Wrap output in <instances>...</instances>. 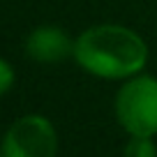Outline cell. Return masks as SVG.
I'll use <instances>...</instances> for the list:
<instances>
[{"mask_svg":"<svg viewBox=\"0 0 157 157\" xmlns=\"http://www.w3.org/2000/svg\"><path fill=\"white\" fill-rule=\"evenodd\" d=\"M12 83H14V69L10 67V63L0 58V95H5L12 88Z\"/></svg>","mask_w":157,"mask_h":157,"instance_id":"cell-6","label":"cell"},{"mask_svg":"<svg viewBox=\"0 0 157 157\" xmlns=\"http://www.w3.org/2000/svg\"><path fill=\"white\" fill-rule=\"evenodd\" d=\"M0 157H2V152H0Z\"/></svg>","mask_w":157,"mask_h":157,"instance_id":"cell-7","label":"cell"},{"mask_svg":"<svg viewBox=\"0 0 157 157\" xmlns=\"http://www.w3.org/2000/svg\"><path fill=\"white\" fill-rule=\"evenodd\" d=\"M56 148L53 125L42 116H23L7 129L2 157H56Z\"/></svg>","mask_w":157,"mask_h":157,"instance_id":"cell-3","label":"cell"},{"mask_svg":"<svg viewBox=\"0 0 157 157\" xmlns=\"http://www.w3.org/2000/svg\"><path fill=\"white\" fill-rule=\"evenodd\" d=\"M25 53L37 63H60L74 53V42L56 25H39L25 39Z\"/></svg>","mask_w":157,"mask_h":157,"instance_id":"cell-4","label":"cell"},{"mask_svg":"<svg viewBox=\"0 0 157 157\" xmlns=\"http://www.w3.org/2000/svg\"><path fill=\"white\" fill-rule=\"evenodd\" d=\"M74 58L95 76L125 78L143 69L148 46L125 25H95L74 42Z\"/></svg>","mask_w":157,"mask_h":157,"instance_id":"cell-1","label":"cell"},{"mask_svg":"<svg viewBox=\"0 0 157 157\" xmlns=\"http://www.w3.org/2000/svg\"><path fill=\"white\" fill-rule=\"evenodd\" d=\"M125 157H157V148L150 136H132L125 146Z\"/></svg>","mask_w":157,"mask_h":157,"instance_id":"cell-5","label":"cell"},{"mask_svg":"<svg viewBox=\"0 0 157 157\" xmlns=\"http://www.w3.org/2000/svg\"><path fill=\"white\" fill-rule=\"evenodd\" d=\"M116 116L132 136L157 134V78L136 76L118 90Z\"/></svg>","mask_w":157,"mask_h":157,"instance_id":"cell-2","label":"cell"}]
</instances>
